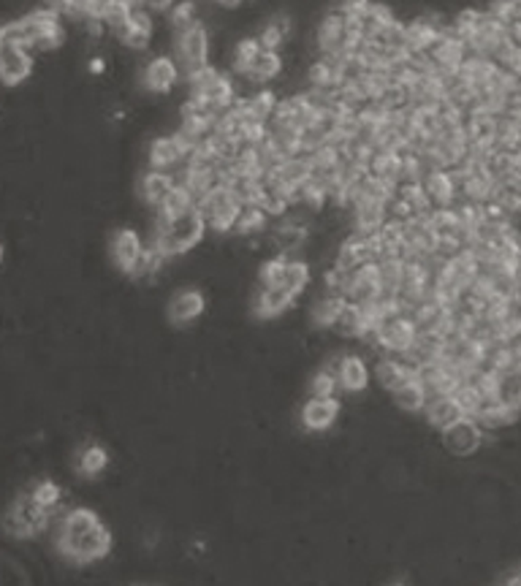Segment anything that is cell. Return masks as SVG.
<instances>
[{
  "mask_svg": "<svg viewBox=\"0 0 521 586\" xmlns=\"http://www.w3.org/2000/svg\"><path fill=\"white\" fill-rule=\"evenodd\" d=\"M169 44H172L174 60L182 68V76L210 65V60H212V35L202 19L177 33H169Z\"/></svg>",
  "mask_w": 521,
  "mask_h": 586,
  "instance_id": "1",
  "label": "cell"
},
{
  "mask_svg": "<svg viewBox=\"0 0 521 586\" xmlns=\"http://www.w3.org/2000/svg\"><path fill=\"white\" fill-rule=\"evenodd\" d=\"M307 394H310V396H339L342 388H339L337 372H331V369H326V366L315 369L312 377H310V383H307Z\"/></svg>",
  "mask_w": 521,
  "mask_h": 586,
  "instance_id": "32",
  "label": "cell"
},
{
  "mask_svg": "<svg viewBox=\"0 0 521 586\" xmlns=\"http://www.w3.org/2000/svg\"><path fill=\"white\" fill-rule=\"evenodd\" d=\"M299 301V296L285 288V286H274V288H259L253 301H251V312L259 320H274L280 315H285L288 309H293V304Z\"/></svg>",
  "mask_w": 521,
  "mask_h": 586,
  "instance_id": "16",
  "label": "cell"
},
{
  "mask_svg": "<svg viewBox=\"0 0 521 586\" xmlns=\"http://www.w3.org/2000/svg\"><path fill=\"white\" fill-rule=\"evenodd\" d=\"M282 68H285L282 54H280L277 49H263V52L259 54V60H256V65H253V68H251V73L245 76V82H248V84H253L256 90L269 87V84L282 73Z\"/></svg>",
  "mask_w": 521,
  "mask_h": 586,
  "instance_id": "24",
  "label": "cell"
},
{
  "mask_svg": "<svg viewBox=\"0 0 521 586\" xmlns=\"http://www.w3.org/2000/svg\"><path fill=\"white\" fill-rule=\"evenodd\" d=\"M199 22V3L196 0H180L169 14H166V27L169 33H177L188 24Z\"/></svg>",
  "mask_w": 521,
  "mask_h": 586,
  "instance_id": "34",
  "label": "cell"
},
{
  "mask_svg": "<svg viewBox=\"0 0 521 586\" xmlns=\"http://www.w3.org/2000/svg\"><path fill=\"white\" fill-rule=\"evenodd\" d=\"M112 546H114L112 530H109L103 522H98V524L90 527L87 532L60 541V543L54 546V552H57L68 565H95V562H103V560L112 554Z\"/></svg>",
  "mask_w": 521,
  "mask_h": 586,
  "instance_id": "3",
  "label": "cell"
},
{
  "mask_svg": "<svg viewBox=\"0 0 521 586\" xmlns=\"http://www.w3.org/2000/svg\"><path fill=\"white\" fill-rule=\"evenodd\" d=\"M260 52H263V46H260L259 35H245V38L234 41L231 54H229V65H231L229 73L245 79V76L251 73V68L256 65Z\"/></svg>",
  "mask_w": 521,
  "mask_h": 586,
  "instance_id": "22",
  "label": "cell"
},
{
  "mask_svg": "<svg viewBox=\"0 0 521 586\" xmlns=\"http://www.w3.org/2000/svg\"><path fill=\"white\" fill-rule=\"evenodd\" d=\"M487 435L489 432L473 415H465V418H459L457 424H451V426H446L440 432V443L448 451V456L467 459V456H476L484 448Z\"/></svg>",
  "mask_w": 521,
  "mask_h": 586,
  "instance_id": "6",
  "label": "cell"
},
{
  "mask_svg": "<svg viewBox=\"0 0 521 586\" xmlns=\"http://www.w3.org/2000/svg\"><path fill=\"white\" fill-rule=\"evenodd\" d=\"M174 188H177L174 174L158 171V169H144V171L139 174V180H136V196H139V201H142L150 212H155V210L169 199V193H172Z\"/></svg>",
  "mask_w": 521,
  "mask_h": 586,
  "instance_id": "11",
  "label": "cell"
},
{
  "mask_svg": "<svg viewBox=\"0 0 521 586\" xmlns=\"http://www.w3.org/2000/svg\"><path fill=\"white\" fill-rule=\"evenodd\" d=\"M180 79H185V76L172 52L152 54L139 71V87L150 95H169L180 84Z\"/></svg>",
  "mask_w": 521,
  "mask_h": 586,
  "instance_id": "4",
  "label": "cell"
},
{
  "mask_svg": "<svg viewBox=\"0 0 521 586\" xmlns=\"http://www.w3.org/2000/svg\"><path fill=\"white\" fill-rule=\"evenodd\" d=\"M74 470L79 478H98L109 470V451L98 443H87L74 456Z\"/></svg>",
  "mask_w": 521,
  "mask_h": 586,
  "instance_id": "23",
  "label": "cell"
},
{
  "mask_svg": "<svg viewBox=\"0 0 521 586\" xmlns=\"http://www.w3.org/2000/svg\"><path fill=\"white\" fill-rule=\"evenodd\" d=\"M87 71H90V73H101V71H103V60H101V57H93L90 65H87Z\"/></svg>",
  "mask_w": 521,
  "mask_h": 586,
  "instance_id": "39",
  "label": "cell"
},
{
  "mask_svg": "<svg viewBox=\"0 0 521 586\" xmlns=\"http://www.w3.org/2000/svg\"><path fill=\"white\" fill-rule=\"evenodd\" d=\"M288 259H290V256H285V253H274V256H269L266 261H260L259 288H274V286H282Z\"/></svg>",
  "mask_w": 521,
  "mask_h": 586,
  "instance_id": "31",
  "label": "cell"
},
{
  "mask_svg": "<svg viewBox=\"0 0 521 586\" xmlns=\"http://www.w3.org/2000/svg\"><path fill=\"white\" fill-rule=\"evenodd\" d=\"M155 38V14L147 8H133L131 22L123 27L117 41L131 52H147Z\"/></svg>",
  "mask_w": 521,
  "mask_h": 586,
  "instance_id": "14",
  "label": "cell"
},
{
  "mask_svg": "<svg viewBox=\"0 0 521 586\" xmlns=\"http://www.w3.org/2000/svg\"><path fill=\"white\" fill-rule=\"evenodd\" d=\"M245 210V201L240 199L234 185H215L202 201H199V212L204 215L207 226L212 234L229 237L237 229V220Z\"/></svg>",
  "mask_w": 521,
  "mask_h": 586,
  "instance_id": "2",
  "label": "cell"
},
{
  "mask_svg": "<svg viewBox=\"0 0 521 586\" xmlns=\"http://www.w3.org/2000/svg\"><path fill=\"white\" fill-rule=\"evenodd\" d=\"M391 402L399 413H408V415H424V407L429 402V391L427 386L418 380V375L408 383H402L399 388L391 391Z\"/></svg>",
  "mask_w": 521,
  "mask_h": 586,
  "instance_id": "21",
  "label": "cell"
},
{
  "mask_svg": "<svg viewBox=\"0 0 521 586\" xmlns=\"http://www.w3.org/2000/svg\"><path fill=\"white\" fill-rule=\"evenodd\" d=\"M204 309H207V296H204L202 288H196V286L177 288V291L169 296V301H166V317L177 328H185L193 320H199L204 315Z\"/></svg>",
  "mask_w": 521,
  "mask_h": 586,
  "instance_id": "8",
  "label": "cell"
},
{
  "mask_svg": "<svg viewBox=\"0 0 521 586\" xmlns=\"http://www.w3.org/2000/svg\"><path fill=\"white\" fill-rule=\"evenodd\" d=\"M345 11L342 8H329L320 22L315 24L312 33V44H315V54H339V52H350L345 46Z\"/></svg>",
  "mask_w": 521,
  "mask_h": 586,
  "instance_id": "9",
  "label": "cell"
},
{
  "mask_svg": "<svg viewBox=\"0 0 521 586\" xmlns=\"http://www.w3.org/2000/svg\"><path fill=\"white\" fill-rule=\"evenodd\" d=\"M339 413H342L339 396H310L299 410V421H301L304 432L323 435L339 421Z\"/></svg>",
  "mask_w": 521,
  "mask_h": 586,
  "instance_id": "10",
  "label": "cell"
},
{
  "mask_svg": "<svg viewBox=\"0 0 521 586\" xmlns=\"http://www.w3.org/2000/svg\"><path fill=\"white\" fill-rule=\"evenodd\" d=\"M35 65V52L19 46H0V79L5 87H16L30 79Z\"/></svg>",
  "mask_w": 521,
  "mask_h": 586,
  "instance_id": "15",
  "label": "cell"
},
{
  "mask_svg": "<svg viewBox=\"0 0 521 586\" xmlns=\"http://www.w3.org/2000/svg\"><path fill=\"white\" fill-rule=\"evenodd\" d=\"M345 304H348V298L342 293L320 291V296L310 304V323L315 328H334Z\"/></svg>",
  "mask_w": 521,
  "mask_h": 586,
  "instance_id": "20",
  "label": "cell"
},
{
  "mask_svg": "<svg viewBox=\"0 0 521 586\" xmlns=\"http://www.w3.org/2000/svg\"><path fill=\"white\" fill-rule=\"evenodd\" d=\"M27 494H30L41 508H46V511H52V508H57V505L63 503V489H60V483H54L52 478H38V481L27 489Z\"/></svg>",
  "mask_w": 521,
  "mask_h": 586,
  "instance_id": "33",
  "label": "cell"
},
{
  "mask_svg": "<svg viewBox=\"0 0 521 586\" xmlns=\"http://www.w3.org/2000/svg\"><path fill=\"white\" fill-rule=\"evenodd\" d=\"M269 229H271V215L263 207H245L240 220H237L234 237L253 239V237H260L263 231H269Z\"/></svg>",
  "mask_w": 521,
  "mask_h": 586,
  "instance_id": "27",
  "label": "cell"
},
{
  "mask_svg": "<svg viewBox=\"0 0 521 586\" xmlns=\"http://www.w3.org/2000/svg\"><path fill=\"white\" fill-rule=\"evenodd\" d=\"M196 210H199V199H196L188 188L177 185V188L169 193V199H166L155 212L166 215L169 220H177V218H185V215H191V212H196Z\"/></svg>",
  "mask_w": 521,
  "mask_h": 586,
  "instance_id": "28",
  "label": "cell"
},
{
  "mask_svg": "<svg viewBox=\"0 0 521 586\" xmlns=\"http://www.w3.org/2000/svg\"><path fill=\"white\" fill-rule=\"evenodd\" d=\"M429 57H432V63H435L437 71H443V73H459L462 63L470 57V49H467L465 38H459L451 30H446L435 41V46L429 49Z\"/></svg>",
  "mask_w": 521,
  "mask_h": 586,
  "instance_id": "12",
  "label": "cell"
},
{
  "mask_svg": "<svg viewBox=\"0 0 521 586\" xmlns=\"http://www.w3.org/2000/svg\"><path fill=\"white\" fill-rule=\"evenodd\" d=\"M337 377H339V388L342 394H364L372 383V369L367 364V358L361 353H345L339 369H337Z\"/></svg>",
  "mask_w": 521,
  "mask_h": 586,
  "instance_id": "17",
  "label": "cell"
},
{
  "mask_svg": "<svg viewBox=\"0 0 521 586\" xmlns=\"http://www.w3.org/2000/svg\"><path fill=\"white\" fill-rule=\"evenodd\" d=\"M503 584H511V586H521V568L516 571H511V573H506L503 579H500Z\"/></svg>",
  "mask_w": 521,
  "mask_h": 586,
  "instance_id": "38",
  "label": "cell"
},
{
  "mask_svg": "<svg viewBox=\"0 0 521 586\" xmlns=\"http://www.w3.org/2000/svg\"><path fill=\"white\" fill-rule=\"evenodd\" d=\"M367 323H369V317H367L364 304L348 301L345 309H342V315H339V320H337V326H334V331L339 337H345V339H361Z\"/></svg>",
  "mask_w": 521,
  "mask_h": 586,
  "instance_id": "26",
  "label": "cell"
},
{
  "mask_svg": "<svg viewBox=\"0 0 521 586\" xmlns=\"http://www.w3.org/2000/svg\"><path fill=\"white\" fill-rule=\"evenodd\" d=\"M372 5V0H337V8H342L345 14H364Z\"/></svg>",
  "mask_w": 521,
  "mask_h": 586,
  "instance_id": "35",
  "label": "cell"
},
{
  "mask_svg": "<svg viewBox=\"0 0 521 586\" xmlns=\"http://www.w3.org/2000/svg\"><path fill=\"white\" fill-rule=\"evenodd\" d=\"M465 415H467V413H465V407L459 405V399H457L454 394L429 396V402H427V407H424V421H427L432 429H437V432H443L446 426L457 424V421L465 418Z\"/></svg>",
  "mask_w": 521,
  "mask_h": 586,
  "instance_id": "19",
  "label": "cell"
},
{
  "mask_svg": "<svg viewBox=\"0 0 521 586\" xmlns=\"http://www.w3.org/2000/svg\"><path fill=\"white\" fill-rule=\"evenodd\" d=\"M310 283H312V267H310V261H304L301 256H299V259H288L282 286H285V288H290V291L301 298L304 291L310 288Z\"/></svg>",
  "mask_w": 521,
  "mask_h": 586,
  "instance_id": "30",
  "label": "cell"
},
{
  "mask_svg": "<svg viewBox=\"0 0 521 586\" xmlns=\"http://www.w3.org/2000/svg\"><path fill=\"white\" fill-rule=\"evenodd\" d=\"M147 253V239L136 231V229H114L112 237H109V261L112 267L125 275V278H133L139 261L144 259Z\"/></svg>",
  "mask_w": 521,
  "mask_h": 586,
  "instance_id": "5",
  "label": "cell"
},
{
  "mask_svg": "<svg viewBox=\"0 0 521 586\" xmlns=\"http://www.w3.org/2000/svg\"><path fill=\"white\" fill-rule=\"evenodd\" d=\"M191 155V147L182 142V136L174 131V133H163V136H155L150 144H147V169H158V171H169L174 174Z\"/></svg>",
  "mask_w": 521,
  "mask_h": 586,
  "instance_id": "7",
  "label": "cell"
},
{
  "mask_svg": "<svg viewBox=\"0 0 521 586\" xmlns=\"http://www.w3.org/2000/svg\"><path fill=\"white\" fill-rule=\"evenodd\" d=\"M424 190L435 210L457 207V201H459V182L451 169H432L424 177Z\"/></svg>",
  "mask_w": 521,
  "mask_h": 586,
  "instance_id": "18",
  "label": "cell"
},
{
  "mask_svg": "<svg viewBox=\"0 0 521 586\" xmlns=\"http://www.w3.org/2000/svg\"><path fill=\"white\" fill-rule=\"evenodd\" d=\"M180 0H142V8L152 11V14H169Z\"/></svg>",
  "mask_w": 521,
  "mask_h": 586,
  "instance_id": "36",
  "label": "cell"
},
{
  "mask_svg": "<svg viewBox=\"0 0 521 586\" xmlns=\"http://www.w3.org/2000/svg\"><path fill=\"white\" fill-rule=\"evenodd\" d=\"M508 41L521 49V22H511L508 24Z\"/></svg>",
  "mask_w": 521,
  "mask_h": 586,
  "instance_id": "37",
  "label": "cell"
},
{
  "mask_svg": "<svg viewBox=\"0 0 521 586\" xmlns=\"http://www.w3.org/2000/svg\"><path fill=\"white\" fill-rule=\"evenodd\" d=\"M226 76V71L223 68H218V65H204V68H199V71H193V73H188L185 76V87H188V98H199V101H207V95L221 84V79Z\"/></svg>",
  "mask_w": 521,
  "mask_h": 586,
  "instance_id": "25",
  "label": "cell"
},
{
  "mask_svg": "<svg viewBox=\"0 0 521 586\" xmlns=\"http://www.w3.org/2000/svg\"><path fill=\"white\" fill-rule=\"evenodd\" d=\"M369 171L375 177H383L394 185H402V152H394V150H378L372 155V163H369Z\"/></svg>",
  "mask_w": 521,
  "mask_h": 586,
  "instance_id": "29",
  "label": "cell"
},
{
  "mask_svg": "<svg viewBox=\"0 0 521 586\" xmlns=\"http://www.w3.org/2000/svg\"><path fill=\"white\" fill-rule=\"evenodd\" d=\"M372 375H375V380H378V386L383 388V391H394V388H399L402 383H408V380H413L416 375H418V366H413L408 358H402V356H394V353H380V358L375 361V369H372Z\"/></svg>",
  "mask_w": 521,
  "mask_h": 586,
  "instance_id": "13",
  "label": "cell"
}]
</instances>
